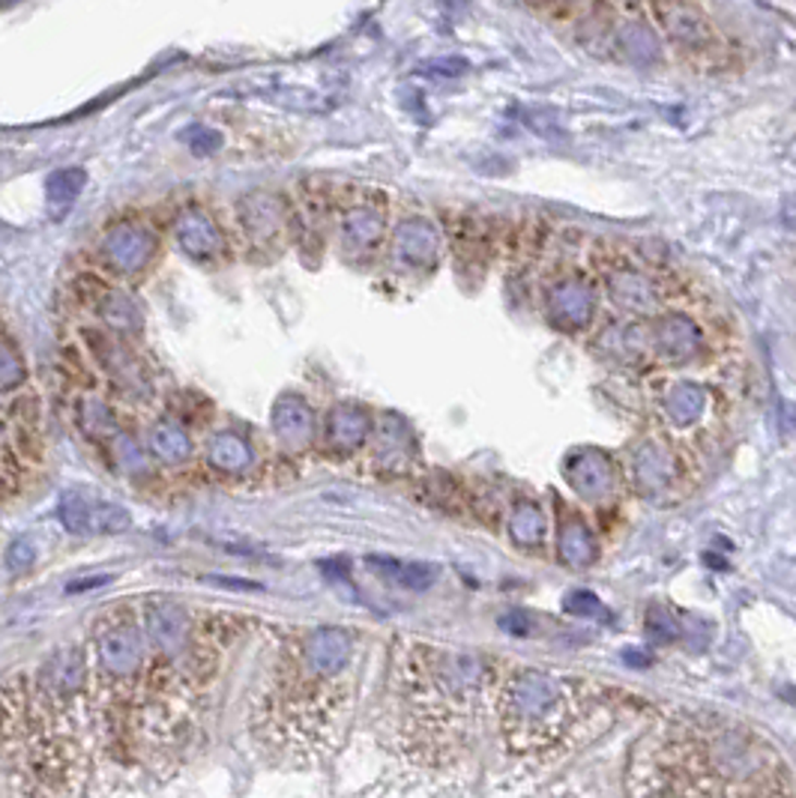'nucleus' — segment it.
<instances>
[{
	"label": "nucleus",
	"instance_id": "nucleus-1",
	"mask_svg": "<svg viewBox=\"0 0 796 798\" xmlns=\"http://www.w3.org/2000/svg\"><path fill=\"white\" fill-rule=\"evenodd\" d=\"M357 634L317 625L281 637L249 703V733L258 753L281 765H305L327 753L351 697Z\"/></svg>",
	"mask_w": 796,
	"mask_h": 798
},
{
	"label": "nucleus",
	"instance_id": "nucleus-2",
	"mask_svg": "<svg viewBox=\"0 0 796 798\" xmlns=\"http://www.w3.org/2000/svg\"><path fill=\"white\" fill-rule=\"evenodd\" d=\"M84 652L99 745L108 753H135V715L150 655L138 604H111L96 616Z\"/></svg>",
	"mask_w": 796,
	"mask_h": 798
},
{
	"label": "nucleus",
	"instance_id": "nucleus-3",
	"mask_svg": "<svg viewBox=\"0 0 796 798\" xmlns=\"http://www.w3.org/2000/svg\"><path fill=\"white\" fill-rule=\"evenodd\" d=\"M504 729L518 751H533L545 741L560 739L572 724V685L539 670L518 673L504 691Z\"/></svg>",
	"mask_w": 796,
	"mask_h": 798
},
{
	"label": "nucleus",
	"instance_id": "nucleus-4",
	"mask_svg": "<svg viewBox=\"0 0 796 798\" xmlns=\"http://www.w3.org/2000/svg\"><path fill=\"white\" fill-rule=\"evenodd\" d=\"M162 252V237L147 219H118L99 233L94 245L96 273L114 281H141Z\"/></svg>",
	"mask_w": 796,
	"mask_h": 798
},
{
	"label": "nucleus",
	"instance_id": "nucleus-5",
	"mask_svg": "<svg viewBox=\"0 0 796 798\" xmlns=\"http://www.w3.org/2000/svg\"><path fill=\"white\" fill-rule=\"evenodd\" d=\"M293 228L285 197L276 192H249L237 201V231L246 252L261 264L281 255L288 231Z\"/></svg>",
	"mask_w": 796,
	"mask_h": 798
},
{
	"label": "nucleus",
	"instance_id": "nucleus-6",
	"mask_svg": "<svg viewBox=\"0 0 796 798\" xmlns=\"http://www.w3.org/2000/svg\"><path fill=\"white\" fill-rule=\"evenodd\" d=\"M39 467V416H24L22 404L12 416L0 410V497L24 491L31 470Z\"/></svg>",
	"mask_w": 796,
	"mask_h": 798
},
{
	"label": "nucleus",
	"instance_id": "nucleus-7",
	"mask_svg": "<svg viewBox=\"0 0 796 798\" xmlns=\"http://www.w3.org/2000/svg\"><path fill=\"white\" fill-rule=\"evenodd\" d=\"M118 285L120 281L102 276V273H84L75 281V293L84 302V309L94 314L106 329H111V332H118L123 338L138 336L141 326H144L141 309L135 305L130 293L120 290Z\"/></svg>",
	"mask_w": 796,
	"mask_h": 798
},
{
	"label": "nucleus",
	"instance_id": "nucleus-8",
	"mask_svg": "<svg viewBox=\"0 0 796 798\" xmlns=\"http://www.w3.org/2000/svg\"><path fill=\"white\" fill-rule=\"evenodd\" d=\"M60 527L79 535V539H91V535H114V532L130 530V511L108 503L102 497H87L82 491H67L58 503Z\"/></svg>",
	"mask_w": 796,
	"mask_h": 798
},
{
	"label": "nucleus",
	"instance_id": "nucleus-9",
	"mask_svg": "<svg viewBox=\"0 0 796 798\" xmlns=\"http://www.w3.org/2000/svg\"><path fill=\"white\" fill-rule=\"evenodd\" d=\"M387 237V209L377 201L360 197L341 207L339 249L353 261L372 257Z\"/></svg>",
	"mask_w": 796,
	"mask_h": 798
},
{
	"label": "nucleus",
	"instance_id": "nucleus-10",
	"mask_svg": "<svg viewBox=\"0 0 796 798\" xmlns=\"http://www.w3.org/2000/svg\"><path fill=\"white\" fill-rule=\"evenodd\" d=\"M375 431V419L357 401H339L327 410V416L317 428L321 449L333 458H351L369 446V437Z\"/></svg>",
	"mask_w": 796,
	"mask_h": 798
},
{
	"label": "nucleus",
	"instance_id": "nucleus-11",
	"mask_svg": "<svg viewBox=\"0 0 796 798\" xmlns=\"http://www.w3.org/2000/svg\"><path fill=\"white\" fill-rule=\"evenodd\" d=\"M177 249L195 264H219L228 255V240L219 221L213 219L201 204H189L174 216Z\"/></svg>",
	"mask_w": 796,
	"mask_h": 798
},
{
	"label": "nucleus",
	"instance_id": "nucleus-12",
	"mask_svg": "<svg viewBox=\"0 0 796 798\" xmlns=\"http://www.w3.org/2000/svg\"><path fill=\"white\" fill-rule=\"evenodd\" d=\"M269 428L285 455H303L317 443V416L303 395L281 392L269 410Z\"/></svg>",
	"mask_w": 796,
	"mask_h": 798
},
{
	"label": "nucleus",
	"instance_id": "nucleus-13",
	"mask_svg": "<svg viewBox=\"0 0 796 798\" xmlns=\"http://www.w3.org/2000/svg\"><path fill=\"white\" fill-rule=\"evenodd\" d=\"M602 281H605L611 297L632 314L650 312L659 300V288L653 276H650V269L641 264H632L629 257L611 255L602 264Z\"/></svg>",
	"mask_w": 796,
	"mask_h": 798
},
{
	"label": "nucleus",
	"instance_id": "nucleus-14",
	"mask_svg": "<svg viewBox=\"0 0 796 798\" xmlns=\"http://www.w3.org/2000/svg\"><path fill=\"white\" fill-rule=\"evenodd\" d=\"M545 309H548L551 321L560 329H581V326H587L596 317V290L587 285V278L563 276L548 288Z\"/></svg>",
	"mask_w": 796,
	"mask_h": 798
},
{
	"label": "nucleus",
	"instance_id": "nucleus-15",
	"mask_svg": "<svg viewBox=\"0 0 796 798\" xmlns=\"http://www.w3.org/2000/svg\"><path fill=\"white\" fill-rule=\"evenodd\" d=\"M204 463L225 479H246L258 467V449L237 428H219L204 440Z\"/></svg>",
	"mask_w": 796,
	"mask_h": 798
},
{
	"label": "nucleus",
	"instance_id": "nucleus-16",
	"mask_svg": "<svg viewBox=\"0 0 796 798\" xmlns=\"http://www.w3.org/2000/svg\"><path fill=\"white\" fill-rule=\"evenodd\" d=\"M437 231L425 219L401 221L393 233V257L408 273H429L437 264Z\"/></svg>",
	"mask_w": 796,
	"mask_h": 798
},
{
	"label": "nucleus",
	"instance_id": "nucleus-17",
	"mask_svg": "<svg viewBox=\"0 0 796 798\" xmlns=\"http://www.w3.org/2000/svg\"><path fill=\"white\" fill-rule=\"evenodd\" d=\"M144 446L150 451L153 463H162V467H186L195 455L192 431L177 416L153 419L144 431Z\"/></svg>",
	"mask_w": 796,
	"mask_h": 798
},
{
	"label": "nucleus",
	"instance_id": "nucleus-18",
	"mask_svg": "<svg viewBox=\"0 0 796 798\" xmlns=\"http://www.w3.org/2000/svg\"><path fill=\"white\" fill-rule=\"evenodd\" d=\"M710 407V392L695 380H671L659 392V416L665 419L671 428H695Z\"/></svg>",
	"mask_w": 796,
	"mask_h": 798
},
{
	"label": "nucleus",
	"instance_id": "nucleus-19",
	"mask_svg": "<svg viewBox=\"0 0 796 798\" xmlns=\"http://www.w3.org/2000/svg\"><path fill=\"white\" fill-rule=\"evenodd\" d=\"M234 93L237 96H249V99H261V102L279 105V108H291V111H317V108H324L315 90H309L303 84L285 82L279 75L246 78V82L234 84Z\"/></svg>",
	"mask_w": 796,
	"mask_h": 798
},
{
	"label": "nucleus",
	"instance_id": "nucleus-20",
	"mask_svg": "<svg viewBox=\"0 0 796 798\" xmlns=\"http://www.w3.org/2000/svg\"><path fill=\"white\" fill-rule=\"evenodd\" d=\"M566 475L575 485V491L587 499H605L617 487V473L614 463L596 449L578 451L575 458L566 463Z\"/></svg>",
	"mask_w": 796,
	"mask_h": 798
},
{
	"label": "nucleus",
	"instance_id": "nucleus-21",
	"mask_svg": "<svg viewBox=\"0 0 796 798\" xmlns=\"http://www.w3.org/2000/svg\"><path fill=\"white\" fill-rule=\"evenodd\" d=\"M87 185V171L72 165V168H58L51 171L46 180V207L48 216L55 221H60L67 213L72 209V204L79 201V195L84 192Z\"/></svg>",
	"mask_w": 796,
	"mask_h": 798
},
{
	"label": "nucleus",
	"instance_id": "nucleus-22",
	"mask_svg": "<svg viewBox=\"0 0 796 798\" xmlns=\"http://www.w3.org/2000/svg\"><path fill=\"white\" fill-rule=\"evenodd\" d=\"M632 473L635 485L641 487V491H662L674 479V458H667L665 449L647 446V449L635 455Z\"/></svg>",
	"mask_w": 796,
	"mask_h": 798
},
{
	"label": "nucleus",
	"instance_id": "nucleus-23",
	"mask_svg": "<svg viewBox=\"0 0 796 798\" xmlns=\"http://www.w3.org/2000/svg\"><path fill=\"white\" fill-rule=\"evenodd\" d=\"M560 554L569 566H587L596 556V544L578 518H569L560 527Z\"/></svg>",
	"mask_w": 796,
	"mask_h": 798
},
{
	"label": "nucleus",
	"instance_id": "nucleus-24",
	"mask_svg": "<svg viewBox=\"0 0 796 798\" xmlns=\"http://www.w3.org/2000/svg\"><path fill=\"white\" fill-rule=\"evenodd\" d=\"M509 532L518 544H539L545 539V515L533 503H518L509 521Z\"/></svg>",
	"mask_w": 796,
	"mask_h": 798
},
{
	"label": "nucleus",
	"instance_id": "nucleus-25",
	"mask_svg": "<svg viewBox=\"0 0 796 798\" xmlns=\"http://www.w3.org/2000/svg\"><path fill=\"white\" fill-rule=\"evenodd\" d=\"M372 566L384 568L387 575L396 578V583H401V587H410V590H425V587H432V580H434V568L420 566V563H408V566H401V563H377V556H375V559H372Z\"/></svg>",
	"mask_w": 796,
	"mask_h": 798
},
{
	"label": "nucleus",
	"instance_id": "nucleus-26",
	"mask_svg": "<svg viewBox=\"0 0 796 798\" xmlns=\"http://www.w3.org/2000/svg\"><path fill=\"white\" fill-rule=\"evenodd\" d=\"M180 138L186 141L189 150L195 156H213V153L222 147V132H216L213 126H204V123H192L189 129H183Z\"/></svg>",
	"mask_w": 796,
	"mask_h": 798
},
{
	"label": "nucleus",
	"instance_id": "nucleus-27",
	"mask_svg": "<svg viewBox=\"0 0 796 798\" xmlns=\"http://www.w3.org/2000/svg\"><path fill=\"white\" fill-rule=\"evenodd\" d=\"M3 563L10 568L12 575H24V571H31L36 563V544L22 535V539H12L10 547L3 551Z\"/></svg>",
	"mask_w": 796,
	"mask_h": 798
},
{
	"label": "nucleus",
	"instance_id": "nucleus-28",
	"mask_svg": "<svg viewBox=\"0 0 796 798\" xmlns=\"http://www.w3.org/2000/svg\"><path fill=\"white\" fill-rule=\"evenodd\" d=\"M108 575H102V578H87V580H79V587H67V592H84V590H91V587H106L108 583Z\"/></svg>",
	"mask_w": 796,
	"mask_h": 798
},
{
	"label": "nucleus",
	"instance_id": "nucleus-29",
	"mask_svg": "<svg viewBox=\"0 0 796 798\" xmlns=\"http://www.w3.org/2000/svg\"><path fill=\"white\" fill-rule=\"evenodd\" d=\"M19 0H0V10H7V7H15Z\"/></svg>",
	"mask_w": 796,
	"mask_h": 798
}]
</instances>
